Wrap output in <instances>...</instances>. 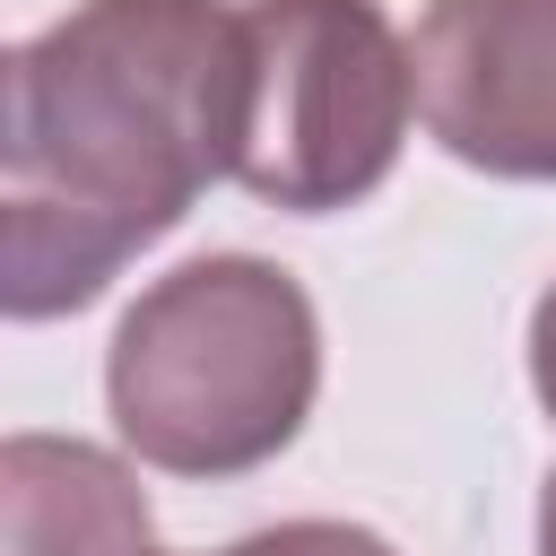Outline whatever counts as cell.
Instances as JSON below:
<instances>
[{
	"instance_id": "cell-1",
	"label": "cell",
	"mask_w": 556,
	"mask_h": 556,
	"mask_svg": "<svg viewBox=\"0 0 556 556\" xmlns=\"http://www.w3.org/2000/svg\"><path fill=\"white\" fill-rule=\"evenodd\" d=\"M243 139V0H78L9 52L0 313H87Z\"/></svg>"
},
{
	"instance_id": "cell-2",
	"label": "cell",
	"mask_w": 556,
	"mask_h": 556,
	"mask_svg": "<svg viewBox=\"0 0 556 556\" xmlns=\"http://www.w3.org/2000/svg\"><path fill=\"white\" fill-rule=\"evenodd\" d=\"M321 400V313L261 252H200L139 287L104 348V408L130 460L165 478H243L278 460Z\"/></svg>"
},
{
	"instance_id": "cell-3",
	"label": "cell",
	"mask_w": 556,
	"mask_h": 556,
	"mask_svg": "<svg viewBox=\"0 0 556 556\" xmlns=\"http://www.w3.org/2000/svg\"><path fill=\"white\" fill-rule=\"evenodd\" d=\"M417 122V52L382 0H243L235 182L287 217L374 200Z\"/></svg>"
},
{
	"instance_id": "cell-4",
	"label": "cell",
	"mask_w": 556,
	"mask_h": 556,
	"mask_svg": "<svg viewBox=\"0 0 556 556\" xmlns=\"http://www.w3.org/2000/svg\"><path fill=\"white\" fill-rule=\"evenodd\" d=\"M426 139L495 182H556V0H426L417 35Z\"/></svg>"
},
{
	"instance_id": "cell-5",
	"label": "cell",
	"mask_w": 556,
	"mask_h": 556,
	"mask_svg": "<svg viewBox=\"0 0 556 556\" xmlns=\"http://www.w3.org/2000/svg\"><path fill=\"white\" fill-rule=\"evenodd\" d=\"M0 556H165L148 486L87 434L0 443Z\"/></svg>"
},
{
	"instance_id": "cell-6",
	"label": "cell",
	"mask_w": 556,
	"mask_h": 556,
	"mask_svg": "<svg viewBox=\"0 0 556 556\" xmlns=\"http://www.w3.org/2000/svg\"><path fill=\"white\" fill-rule=\"evenodd\" d=\"M217 556H400L382 530H365V521H269V530H243L235 547H217Z\"/></svg>"
},
{
	"instance_id": "cell-7",
	"label": "cell",
	"mask_w": 556,
	"mask_h": 556,
	"mask_svg": "<svg viewBox=\"0 0 556 556\" xmlns=\"http://www.w3.org/2000/svg\"><path fill=\"white\" fill-rule=\"evenodd\" d=\"M530 391H539V408H547V426H556V278H547V295L530 304Z\"/></svg>"
},
{
	"instance_id": "cell-8",
	"label": "cell",
	"mask_w": 556,
	"mask_h": 556,
	"mask_svg": "<svg viewBox=\"0 0 556 556\" xmlns=\"http://www.w3.org/2000/svg\"><path fill=\"white\" fill-rule=\"evenodd\" d=\"M539 556H556V469L539 478Z\"/></svg>"
}]
</instances>
